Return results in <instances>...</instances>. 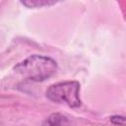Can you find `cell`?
Masks as SVG:
<instances>
[{"label":"cell","instance_id":"cell-1","mask_svg":"<svg viewBox=\"0 0 126 126\" xmlns=\"http://www.w3.org/2000/svg\"><path fill=\"white\" fill-rule=\"evenodd\" d=\"M14 70L32 82H42L50 78L57 71V63L50 57L33 54L18 63Z\"/></svg>","mask_w":126,"mask_h":126},{"label":"cell","instance_id":"cell-2","mask_svg":"<svg viewBox=\"0 0 126 126\" xmlns=\"http://www.w3.org/2000/svg\"><path fill=\"white\" fill-rule=\"evenodd\" d=\"M80 84L77 81H65L51 85L46 90V97L51 101L66 103L70 107H79L81 99L79 95Z\"/></svg>","mask_w":126,"mask_h":126},{"label":"cell","instance_id":"cell-3","mask_svg":"<svg viewBox=\"0 0 126 126\" xmlns=\"http://www.w3.org/2000/svg\"><path fill=\"white\" fill-rule=\"evenodd\" d=\"M69 121L66 116L60 113H53L43 122V126H68Z\"/></svg>","mask_w":126,"mask_h":126},{"label":"cell","instance_id":"cell-4","mask_svg":"<svg viewBox=\"0 0 126 126\" xmlns=\"http://www.w3.org/2000/svg\"><path fill=\"white\" fill-rule=\"evenodd\" d=\"M21 3L29 8H34V7L38 8V7H42L45 5H52L56 2L49 1V0H27V1H22Z\"/></svg>","mask_w":126,"mask_h":126},{"label":"cell","instance_id":"cell-5","mask_svg":"<svg viewBox=\"0 0 126 126\" xmlns=\"http://www.w3.org/2000/svg\"><path fill=\"white\" fill-rule=\"evenodd\" d=\"M110 121L115 124V125H121L123 126L124 125V122H125V118L124 116H120V115H113L110 117Z\"/></svg>","mask_w":126,"mask_h":126}]
</instances>
